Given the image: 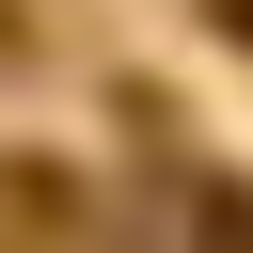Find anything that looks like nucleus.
Instances as JSON below:
<instances>
[{"instance_id": "2", "label": "nucleus", "mask_w": 253, "mask_h": 253, "mask_svg": "<svg viewBox=\"0 0 253 253\" xmlns=\"http://www.w3.org/2000/svg\"><path fill=\"white\" fill-rule=\"evenodd\" d=\"M206 16H221V32H237V47H253V0H206Z\"/></svg>"}, {"instance_id": "1", "label": "nucleus", "mask_w": 253, "mask_h": 253, "mask_svg": "<svg viewBox=\"0 0 253 253\" xmlns=\"http://www.w3.org/2000/svg\"><path fill=\"white\" fill-rule=\"evenodd\" d=\"M190 237L206 253H253V190H190Z\"/></svg>"}]
</instances>
